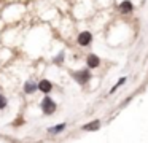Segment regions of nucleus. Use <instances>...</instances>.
Instances as JSON below:
<instances>
[{"label": "nucleus", "mask_w": 148, "mask_h": 143, "mask_svg": "<svg viewBox=\"0 0 148 143\" xmlns=\"http://www.w3.org/2000/svg\"><path fill=\"white\" fill-rule=\"evenodd\" d=\"M77 41H78V44H81V46H88V44L92 41V35H91V32H81V34L78 35Z\"/></svg>", "instance_id": "obj_3"}, {"label": "nucleus", "mask_w": 148, "mask_h": 143, "mask_svg": "<svg viewBox=\"0 0 148 143\" xmlns=\"http://www.w3.org/2000/svg\"><path fill=\"white\" fill-rule=\"evenodd\" d=\"M38 89L43 92V94H48V92H51V89H53L51 81H48V79H42V81L38 83Z\"/></svg>", "instance_id": "obj_5"}, {"label": "nucleus", "mask_w": 148, "mask_h": 143, "mask_svg": "<svg viewBox=\"0 0 148 143\" xmlns=\"http://www.w3.org/2000/svg\"><path fill=\"white\" fill-rule=\"evenodd\" d=\"M126 79H127V78H126V76H124V78H119V81H118V83H116V84H115V86H113V88H112V91H110V94H113V92H115L116 89L119 88V86H123V84H124V83H126Z\"/></svg>", "instance_id": "obj_10"}, {"label": "nucleus", "mask_w": 148, "mask_h": 143, "mask_svg": "<svg viewBox=\"0 0 148 143\" xmlns=\"http://www.w3.org/2000/svg\"><path fill=\"white\" fill-rule=\"evenodd\" d=\"M65 127H67V124H65V122H62V124H58V126L49 127V129H48V132H49V133H59V132H62V130H65Z\"/></svg>", "instance_id": "obj_9"}, {"label": "nucleus", "mask_w": 148, "mask_h": 143, "mask_svg": "<svg viewBox=\"0 0 148 143\" xmlns=\"http://www.w3.org/2000/svg\"><path fill=\"white\" fill-rule=\"evenodd\" d=\"M134 10V5H132L131 0H123L121 3H119V11L121 13H129Z\"/></svg>", "instance_id": "obj_6"}, {"label": "nucleus", "mask_w": 148, "mask_h": 143, "mask_svg": "<svg viewBox=\"0 0 148 143\" xmlns=\"http://www.w3.org/2000/svg\"><path fill=\"white\" fill-rule=\"evenodd\" d=\"M86 64H88V68H96V67H99L100 59L96 56V54H89V56H88Z\"/></svg>", "instance_id": "obj_4"}, {"label": "nucleus", "mask_w": 148, "mask_h": 143, "mask_svg": "<svg viewBox=\"0 0 148 143\" xmlns=\"http://www.w3.org/2000/svg\"><path fill=\"white\" fill-rule=\"evenodd\" d=\"M37 89H38V84H35L34 81H26V84H24V92L26 94H32Z\"/></svg>", "instance_id": "obj_7"}, {"label": "nucleus", "mask_w": 148, "mask_h": 143, "mask_svg": "<svg viewBox=\"0 0 148 143\" xmlns=\"http://www.w3.org/2000/svg\"><path fill=\"white\" fill-rule=\"evenodd\" d=\"M19 124H23V118H19V121H14L13 126H19Z\"/></svg>", "instance_id": "obj_12"}, {"label": "nucleus", "mask_w": 148, "mask_h": 143, "mask_svg": "<svg viewBox=\"0 0 148 143\" xmlns=\"http://www.w3.org/2000/svg\"><path fill=\"white\" fill-rule=\"evenodd\" d=\"M5 107H7V99H5L3 95L0 94V110H3Z\"/></svg>", "instance_id": "obj_11"}, {"label": "nucleus", "mask_w": 148, "mask_h": 143, "mask_svg": "<svg viewBox=\"0 0 148 143\" xmlns=\"http://www.w3.org/2000/svg\"><path fill=\"white\" fill-rule=\"evenodd\" d=\"M73 79L77 83H80V84H86L88 81L91 79V73H89V70H80V72H73Z\"/></svg>", "instance_id": "obj_2"}, {"label": "nucleus", "mask_w": 148, "mask_h": 143, "mask_svg": "<svg viewBox=\"0 0 148 143\" xmlns=\"http://www.w3.org/2000/svg\"><path fill=\"white\" fill-rule=\"evenodd\" d=\"M100 127V121L96 119V121H91V122L84 124L83 126V130H97Z\"/></svg>", "instance_id": "obj_8"}, {"label": "nucleus", "mask_w": 148, "mask_h": 143, "mask_svg": "<svg viewBox=\"0 0 148 143\" xmlns=\"http://www.w3.org/2000/svg\"><path fill=\"white\" fill-rule=\"evenodd\" d=\"M40 107H42V111L45 114H53L56 111V108H58V105H56V102L53 100V99H49L48 95H46L42 100V105H40Z\"/></svg>", "instance_id": "obj_1"}]
</instances>
